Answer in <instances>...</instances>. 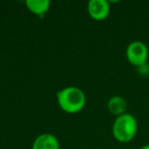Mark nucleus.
<instances>
[{"mask_svg": "<svg viewBox=\"0 0 149 149\" xmlns=\"http://www.w3.org/2000/svg\"><path fill=\"white\" fill-rule=\"evenodd\" d=\"M58 105L68 113H77L81 111L86 104V96L80 88L65 87L56 94Z\"/></svg>", "mask_w": 149, "mask_h": 149, "instance_id": "1", "label": "nucleus"}, {"mask_svg": "<svg viewBox=\"0 0 149 149\" xmlns=\"http://www.w3.org/2000/svg\"><path fill=\"white\" fill-rule=\"evenodd\" d=\"M138 131V123L134 116L124 113L116 116L112 125V135L120 143H128L134 139Z\"/></svg>", "mask_w": 149, "mask_h": 149, "instance_id": "2", "label": "nucleus"}, {"mask_svg": "<svg viewBox=\"0 0 149 149\" xmlns=\"http://www.w3.org/2000/svg\"><path fill=\"white\" fill-rule=\"evenodd\" d=\"M148 55V47L142 41L131 42L126 49V56L128 61L138 68H141L146 64Z\"/></svg>", "mask_w": 149, "mask_h": 149, "instance_id": "3", "label": "nucleus"}, {"mask_svg": "<svg viewBox=\"0 0 149 149\" xmlns=\"http://www.w3.org/2000/svg\"><path fill=\"white\" fill-rule=\"evenodd\" d=\"M88 13L95 21H103L108 17L110 11L109 2L106 0H90L88 2Z\"/></svg>", "mask_w": 149, "mask_h": 149, "instance_id": "4", "label": "nucleus"}, {"mask_svg": "<svg viewBox=\"0 0 149 149\" xmlns=\"http://www.w3.org/2000/svg\"><path fill=\"white\" fill-rule=\"evenodd\" d=\"M32 149H59V142L52 134H41L34 140Z\"/></svg>", "mask_w": 149, "mask_h": 149, "instance_id": "5", "label": "nucleus"}, {"mask_svg": "<svg viewBox=\"0 0 149 149\" xmlns=\"http://www.w3.org/2000/svg\"><path fill=\"white\" fill-rule=\"evenodd\" d=\"M107 108L110 111V113L114 114L116 116H120L122 114L126 113L127 101L122 96H112L107 102Z\"/></svg>", "mask_w": 149, "mask_h": 149, "instance_id": "6", "label": "nucleus"}, {"mask_svg": "<svg viewBox=\"0 0 149 149\" xmlns=\"http://www.w3.org/2000/svg\"><path fill=\"white\" fill-rule=\"evenodd\" d=\"M26 5L28 9L34 15L43 17L49 9L50 1L49 0H27Z\"/></svg>", "mask_w": 149, "mask_h": 149, "instance_id": "7", "label": "nucleus"}, {"mask_svg": "<svg viewBox=\"0 0 149 149\" xmlns=\"http://www.w3.org/2000/svg\"><path fill=\"white\" fill-rule=\"evenodd\" d=\"M140 149H149V144H145L144 146H142Z\"/></svg>", "mask_w": 149, "mask_h": 149, "instance_id": "8", "label": "nucleus"}]
</instances>
